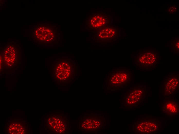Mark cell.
<instances>
[{
  "label": "cell",
  "instance_id": "1",
  "mask_svg": "<svg viewBox=\"0 0 179 134\" xmlns=\"http://www.w3.org/2000/svg\"><path fill=\"white\" fill-rule=\"evenodd\" d=\"M161 57L159 52L157 50L140 49L136 56L135 64L141 69H154L158 66Z\"/></svg>",
  "mask_w": 179,
  "mask_h": 134
},
{
  "label": "cell",
  "instance_id": "2",
  "mask_svg": "<svg viewBox=\"0 0 179 134\" xmlns=\"http://www.w3.org/2000/svg\"><path fill=\"white\" fill-rule=\"evenodd\" d=\"M161 127V122L158 119L146 117L139 119L135 123L133 130L138 134H153L158 131Z\"/></svg>",
  "mask_w": 179,
  "mask_h": 134
},
{
  "label": "cell",
  "instance_id": "3",
  "mask_svg": "<svg viewBox=\"0 0 179 134\" xmlns=\"http://www.w3.org/2000/svg\"><path fill=\"white\" fill-rule=\"evenodd\" d=\"M132 75L131 72L128 69H115L110 74L109 85L113 88L124 87L131 82Z\"/></svg>",
  "mask_w": 179,
  "mask_h": 134
},
{
  "label": "cell",
  "instance_id": "4",
  "mask_svg": "<svg viewBox=\"0 0 179 134\" xmlns=\"http://www.w3.org/2000/svg\"><path fill=\"white\" fill-rule=\"evenodd\" d=\"M145 89L142 85L130 88L125 97V105L129 107L137 106L143 100L145 94Z\"/></svg>",
  "mask_w": 179,
  "mask_h": 134
},
{
  "label": "cell",
  "instance_id": "5",
  "mask_svg": "<svg viewBox=\"0 0 179 134\" xmlns=\"http://www.w3.org/2000/svg\"><path fill=\"white\" fill-rule=\"evenodd\" d=\"M179 75L175 72L167 73L164 77L162 86V93L164 96L174 95L178 91Z\"/></svg>",
  "mask_w": 179,
  "mask_h": 134
},
{
  "label": "cell",
  "instance_id": "6",
  "mask_svg": "<svg viewBox=\"0 0 179 134\" xmlns=\"http://www.w3.org/2000/svg\"><path fill=\"white\" fill-rule=\"evenodd\" d=\"M17 48L14 45H9L6 46L4 51L3 63L6 67L13 68L18 63L19 55Z\"/></svg>",
  "mask_w": 179,
  "mask_h": 134
},
{
  "label": "cell",
  "instance_id": "7",
  "mask_svg": "<svg viewBox=\"0 0 179 134\" xmlns=\"http://www.w3.org/2000/svg\"><path fill=\"white\" fill-rule=\"evenodd\" d=\"M48 122L50 129L56 133H64L67 129V121L64 116L60 115L52 116L48 118Z\"/></svg>",
  "mask_w": 179,
  "mask_h": 134
},
{
  "label": "cell",
  "instance_id": "8",
  "mask_svg": "<svg viewBox=\"0 0 179 134\" xmlns=\"http://www.w3.org/2000/svg\"><path fill=\"white\" fill-rule=\"evenodd\" d=\"M71 72L70 65L67 62L58 63L55 68V77L61 81H66L69 78Z\"/></svg>",
  "mask_w": 179,
  "mask_h": 134
},
{
  "label": "cell",
  "instance_id": "9",
  "mask_svg": "<svg viewBox=\"0 0 179 134\" xmlns=\"http://www.w3.org/2000/svg\"><path fill=\"white\" fill-rule=\"evenodd\" d=\"M179 104L178 102L174 100L167 99L163 102L161 110L164 115L167 116H176L179 113Z\"/></svg>",
  "mask_w": 179,
  "mask_h": 134
},
{
  "label": "cell",
  "instance_id": "10",
  "mask_svg": "<svg viewBox=\"0 0 179 134\" xmlns=\"http://www.w3.org/2000/svg\"><path fill=\"white\" fill-rule=\"evenodd\" d=\"M101 124V120L99 117L90 116L83 119L80 125L84 130L92 131L99 129Z\"/></svg>",
  "mask_w": 179,
  "mask_h": 134
},
{
  "label": "cell",
  "instance_id": "11",
  "mask_svg": "<svg viewBox=\"0 0 179 134\" xmlns=\"http://www.w3.org/2000/svg\"><path fill=\"white\" fill-rule=\"evenodd\" d=\"M35 34L37 39L42 41H51L54 37V34L52 30L45 27L38 28L35 30Z\"/></svg>",
  "mask_w": 179,
  "mask_h": 134
},
{
  "label": "cell",
  "instance_id": "12",
  "mask_svg": "<svg viewBox=\"0 0 179 134\" xmlns=\"http://www.w3.org/2000/svg\"><path fill=\"white\" fill-rule=\"evenodd\" d=\"M7 131L10 134H25V127L22 122L17 121H12L7 125Z\"/></svg>",
  "mask_w": 179,
  "mask_h": 134
},
{
  "label": "cell",
  "instance_id": "13",
  "mask_svg": "<svg viewBox=\"0 0 179 134\" xmlns=\"http://www.w3.org/2000/svg\"><path fill=\"white\" fill-rule=\"evenodd\" d=\"M107 19L104 16L98 14L93 16L91 19L90 23L91 26L94 28L101 27L105 24Z\"/></svg>",
  "mask_w": 179,
  "mask_h": 134
},
{
  "label": "cell",
  "instance_id": "14",
  "mask_svg": "<svg viewBox=\"0 0 179 134\" xmlns=\"http://www.w3.org/2000/svg\"><path fill=\"white\" fill-rule=\"evenodd\" d=\"M115 31L113 28L105 27H103L99 34L100 38L103 39L110 38L114 36Z\"/></svg>",
  "mask_w": 179,
  "mask_h": 134
},
{
  "label": "cell",
  "instance_id": "15",
  "mask_svg": "<svg viewBox=\"0 0 179 134\" xmlns=\"http://www.w3.org/2000/svg\"><path fill=\"white\" fill-rule=\"evenodd\" d=\"M172 49L175 53H179V38L175 39L172 41Z\"/></svg>",
  "mask_w": 179,
  "mask_h": 134
},
{
  "label": "cell",
  "instance_id": "16",
  "mask_svg": "<svg viewBox=\"0 0 179 134\" xmlns=\"http://www.w3.org/2000/svg\"><path fill=\"white\" fill-rule=\"evenodd\" d=\"M177 10V7L176 6L171 5L168 7L166 12L171 14H174L176 13Z\"/></svg>",
  "mask_w": 179,
  "mask_h": 134
},
{
  "label": "cell",
  "instance_id": "17",
  "mask_svg": "<svg viewBox=\"0 0 179 134\" xmlns=\"http://www.w3.org/2000/svg\"><path fill=\"white\" fill-rule=\"evenodd\" d=\"M0 70H2V68L3 67V57L2 56L0 55Z\"/></svg>",
  "mask_w": 179,
  "mask_h": 134
}]
</instances>
